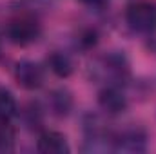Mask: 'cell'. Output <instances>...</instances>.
I'll list each match as a JSON object with an SVG mask.
<instances>
[{
    "instance_id": "1",
    "label": "cell",
    "mask_w": 156,
    "mask_h": 154,
    "mask_svg": "<svg viewBox=\"0 0 156 154\" xmlns=\"http://www.w3.org/2000/svg\"><path fill=\"white\" fill-rule=\"evenodd\" d=\"M93 76L107 85H122L129 78V62L122 53H109L94 62Z\"/></svg>"
},
{
    "instance_id": "2",
    "label": "cell",
    "mask_w": 156,
    "mask_h": 154,
    "mask_svg": "<svg viewBox=\"0 0 156 154\" xmlns=\"http://www.w3.org/2000/svg\"><path fill=\"white\" fill-rule=\"evenodd\" d=\"M125 22L136 33H154L156 31V2L140 0L127 7Z\"/></svg>"
},
{
    "instance_id": "3",
    "label": "cell",
    "mask_w": 156,
    "mask_h": 154,
    "mask_svg": "<svg viewBox=\"0 0 156 154\" xmlns=\"http://www.w3.org/2000/svg\"><path fill=\"white\" fill-rule=\"evenodd\" d=\"M42 27H40L38 20L29 16V15H20L15 16L7 22L5 26V37L11 44L15 45H29L33 42L40 38Z\"/></svg>"
},
{
    "instance_id": "4",
    "label": "cell",
    "mask_w": 156,
    "mask_h": 154,
    "mask_svg": "<svg viewBox=\"0 0 156 154\" xmlns=\"http://www.w3.org/2000/svg\"><path fill=\"white\" fill-rule=\"evenodd\" d=\"M113 151L127 154H138L147 151V132L140 127H129L113 136Z\"/></svg>"
},
{
    "instance_id": "5",
    "label": "cell",
    "mask_w": 156,
    "mask_h": 154,
    "mask_svg": "<svg viewBox=\"0 0 156 154\" xmlns=\"http://www.w3.org/2000/svg\"><path fill=\"white\" fill-rule=\"evenodd\" d=\"M15 80L18 82L20 87H24L27 91H35L44 83V69L37 62L22 60L15 67Z\"/></svg>"
},
{
    "instance_id": "6",
    "label": "cell",
    "mask_w": 156,
    "mask_h": 154,
    "mask_svg": "<svg viewBox=\"0 0 156 154\" xmlns=\"http://www.w3.org/2000/svg\"><path fill=\"white\" fill-rule=\"evenodd\" d=\"M98 105L111 116L122 114L127 109V96L122 93L120 85H105L98 94Z\"/></svg>"
},
{
    "instance_id": "7",
    "label": "cell",
    "mask_w": 156,
    "mask_h": 154,
    "mask_svg": "<svg viewBox=\"0 0 156 154\" xmlns=\"http://www.w3.org/2000/svg\"><path fill=\"white\" fill-rule=\"evenodd\" d=\"M37 151L42 154H67L71 151L67 138L62 132L56 131H45L42 132L37 142Z\"/></svg>"
},
{
    "instance_id": "8",
    "label": "cell",
    "mask_w": 156,
    "mask_h": 154,
    "mask_svg": "<svg viewBox=\"0 0 156 154\" xmlns=\"http://www.w3.org/2000/svg\"><path fill=\"white\" fill-rule=\"evenodd\" d=\"M73 109V96L66 89H56L49 94V111L55 116H67Z\"/></svg>"
},
{
    "instance_id": "9",
    "label": "cell",
    "mask_w": 156,
    "mask_h": 154,
    "mask_svg": "<svg viewBox=\"0 0 156 154\" xmlns=\"http://www.w3.org/2000/svg\"><path fill=\"white\" fill-rule=\"evenodd\" d=\"M47 64H49V69L56 75L58 78H67L73 75V60L66 54V53H60V51H55L47 56Z\"/></svg>"
},
{
    "instance_id": "10",
    "label": "cell",
    "mask_w": 156,
    "mask_h": 154,
    "mask_svg": "<svg viewBox=\"0 0 156 154\" xmlns=\"http://www.w3.org/2000/svg\"><path fill=\"white\" fill-rule=\"evenodd\" d=\"M15 114H16L15 94L9 89L0 87V121H9Z\"/></svg>"
},
{
    "instance_id": "11",
    "label": "cell",
    "mask_w": 156,
    "mask_h": 154,
    "mask_svg": "<svg viewBox=\"0 0 156 154\" xmlns=\"http://www.w3.org/2000/svg\"><path fill=\"white\" fill-rule=\"evenodd\" d=\"M16 132L9 121H0V152H11L15 149Z\"/></svg>"
},
{
    "instance_id": "12",
    "label": "cell",
    "mask_w": 156,
    "mask_h": 154,
    "mask_svg": "<svg viewBox=\"0 0 156 154\" xmlns=\"http://www.w3.org/2000/svg\"><path fill=\"white\" fill-rule=\"evenodd\" d=\"M96 40H98V35H96V31L94 29H89V31H85L78 42H80V45H83V47H93L94 44H96Z\"/></svg>"
},
{
    "instance_id": "13",
    "label": "cell",
    "mask_w": 156,
    "mask_h": 154,
    "mask_svg": "<svg viewBox=\"0 0 156 154\" xmlns=\"http://www.w3.org/2000/svg\"><path fill=\"white\" fill-rule=\"evenodd\" d=\"M83 2H87L89 5H96V7H100V5H104L107 0H83Z\"/></svg>"
},
{
    "instance_id": "14",
    "label": "cell",
    "mask_w": 156,
    "mask_h": 154,
    "mask_svg": "<svg viewBox=\"0 0 156 154\" xmlns=\"http://www.w3.org/2000/svg\"><path fill=\"white\" fill-rule=\"evenodd\" d=\"M0 45H2V38H0Z\"/></svg>"
}]
</instances>
